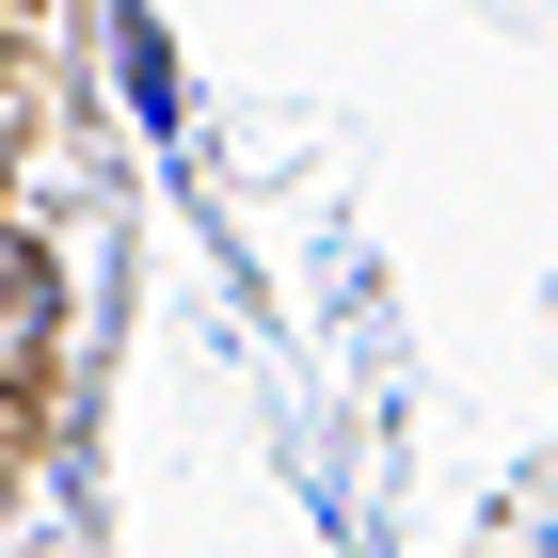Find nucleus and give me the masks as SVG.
Segmentation results:
<instances>
[{
    "mask_svg": "<svg viewBox=\"0 0 558 558\" xmlns=\"http://www.w3.org/2000/svg\"><path fill=\"white\" fill-rule=\"evenodd\" d=\"M48 351H64V288H48V256L0 223V415L48 384Z\"/></svg>",
    "mask_w": 558,
    "mask_h": 558,
    "instance_id": "obj_1",
    "label": "nucleus"
}]
</instances>
